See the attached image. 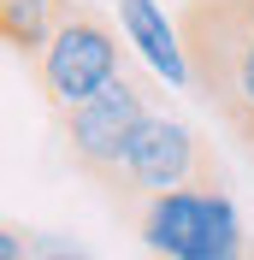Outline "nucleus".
Wrapping results in <instances>:
<instances>
[{"label":"nucleus","mask_w":254,"mask_h":260,"mask_svg":"<svg viewBox=\"0 0 254 260\" xmlns=\"http://www.w3.org/2000/svg\"><path fill=\"white\" fill-rule=\"evenodd\" d=\"M183 260H248V237H242V219H237V207H231V195L213 201V219H207L201 243Z\"/></svg>","instance_id":"obj_8"},{"label":"nucleus","mask_w":254,"mask_h":260,"mask_svg":"<svg viewBox=\"0 0 254 260\" xmlns=\"http://www.w3.org/2000/svg\"><path fill=\"white\" fill-rule=\"evenodd\" d=\"M213 201L219 189H172V195H154L142 213V243L154 248L160 260H183L195 243H201L207 219H213Z\"/></svg>","instance_id":"obj_6"},{"label":"nucleus","mask_w":254,"mask_h":260,"mask_svg":"<svg viewBox=\"0 0 254 260\" xmlns=\"http://www.w3.org/2000/svg\"><path fill=\"white\" fill-rule=\"evenodd\" d=\"M65 18H71V6H65V0H0V30H6V48L30 53V59H42V53H48V42L65 30Z\"/></svg>","instance_id":"obj_7"},{"label":"nucleus","mask_w":254,"mask_h":260,"mask_svg":"<svg viewBox=\"0 0 254 260\" xmlns=\"http://www.w3.org/2000/svg\"><path fill=\"white\" fill-rule=\"evenodd\" d=\"M148 118H154V107H148V95L130 77L107 83L89 107L65 113V136H71L77 166L89 172V178L124 189V154H130V142H136V130H142Z\"/></svg>","instance_id":"obj_2"},{"label":"nucleus","mask_w":254,"mask_h":260,"mask_svg":"<svg viewBox=\"0 0 254 260\" xmlns=\"http://www.w3.org/2000/svg\"><path fill=\"white\" fill-rule=\"evenodd\" d=\"M177 30L207 101H219V113L254 142V18H242L231 0H189Z\"/></svg>","instance_id":"obj_1"},{"label":"nucleus","mask_w":254,"mask_h":260,"mask_svg":"<svg viewBox=\"0 0 254 260\" xmlns=\"http://www.w3.org/2000/svg\"><path fill=\"white\" fill-rule=\"evenodd\" d=\"M36 77H42V89H48V101L59 113H77L107 83L124 77L118 71V42H112V30L95 12H71L65 30L48 42V53L36 59Z\"/></svg>","instance_id":"obj_3"},{"label":"nucleus","mask_w":254,"mask_h":260,"mask_svg":"<svg viewBox=\"0 0 254 260\" xmlns=\"http://www.w3.org/2000/svg\"><path fill=\"white\" fill-rule=\"evenodd\" d=\"M118 18H124V36L130 48L148 59L154 77H166L172 89H189L195 83V65H189V48H183V30L160 12L154 0H118Z\"/></svg>","instance_id":"obj_5"},{"label":"nucleus","mask_w":254,"mask_h":260,"mask_svg":"<svg viewBox=\"0 0 254 260\" xmlns=\"http://www.w3.org/2000/svg\"><path fill=\"white\" fill-rule=\"evenodd\" d=\"M124 189L148 195V201L172 189H213V160H207V148L195 142L189 124L154 113L124 154Z\"/></svg>","instance_id":"obj_4"},{"label":"nucleus","mask_w":254,"mask_h":260,"mask_svg":"<svg viewBox=\"0 0 254 260\" xmlns=\"http://www.w3.org/2000/svg\"><path fill=\"white\" fill-rule=\"evenodd\" d=\"M0 260H24V237H18L12 225L0 231Z\"/></svg>","instance_id":"obj_9"}]
</instances>
